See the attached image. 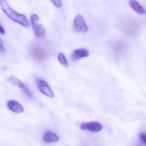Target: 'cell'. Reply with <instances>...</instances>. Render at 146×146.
Segmentation results:
<instances>
[{"label":"cell","instance_id":"cell-1","mask_svg":"<svg viewBox=\"0 0 146 146\" xmlns=\"http://www.w3.org/2000/svg\"><path fill=\"white\" fill-rule=\"evenodd\" d=\"M0 6L1 9L3 11V13L13 21L18 23L19 25L24 27H28L30 26V23L27 18V16L23 14L18 13L15 9H13L9 4L8 3L7 1L5 0H0Z\"/></svg>","mask_w":146,"mask_h":146},{"label":"cell","instance_id":"cell-2","mask_svg":"<svg viewBox=\"0 0 146 146\" xmlns=\"http://www.w3.org/2000/svg\"><path fill=\"white\" fill-rule=\"evenodd\" d=\"M38 21H39V17L37 14H33L30 16V22L35 36L38 38H43L46 33V30L42 25L38 23Z\"/></svg>","mask_w":146,"mask_h":146},{"label":"cell","instance_id":"cell-3","mask_svg":"<svg viewBox=\"0 0 146 146\" xmlns=\"http://www.w3.org/2000/svg\"><path fill=\"white\" fill-rule=\"evenodd\" d=\"M74 29L78 33H87L89 31V27L85 21V19L82 15L78 14L74 19Z\"/></svg>","mask_w":146,"mask_h":146},{"label":"cell","instance_id":"cell-4","mask_svg":"<svg viewBox=\"0 0 146 146\" xmlns=\"http://www.w3.org/2000/svg\"><path fill=\"white\" fill-rule=\"evenodd\" d=\"M36 83H37L38 91L42 94H44V96H46L48 98H54V93H53L50 86L45 80H44L42 79H37Z\"/></svg>","mask_w":146,"mask_h":146},{"label":"cell","instance_id":"cell-5","mask_svg":"<svg viewBox=\"0 0 146 146\" xmlns=\"http://www.w3.org/2000/svg\"><path fill=\"white\" fill-rule=\"evenodd\" d=\"M80 128L84 131H89L92 133H99L103 130V125L98 121H89L82 123Z\"/></svg>","mask_w":146,"mask_h":146},{"label":"cell","instance_id":"cell-6","mask_svg":"<svg viewBox=\"0 0 146 146\" xmlns=\"http://www.w3.org/2000/svg\"><path fill=\"white\" fill-rule=\"evenodd\" d=\"M8 81H9L10 84H12L13 86H16V87H18V88H20V89H21V90L24 92V93H25L29 98H33L32 93L30 92L29 89L26 86V85H25L21 80H19L18 78H16L15 76H14V75L9 76V77L8 78Z\"/></svg>","mask_w":146,"mask_h":146},{"label":"cell","instance_id":"cell-7","mask_svg":"<svg viewBox=\"0 0 146 146\" xmlns=\"http://www.w3.org/2000/svg\"><path fill=\"white\" fill-rule=\"evenodd\" d=\"M31 54L32 56L36 60V61H41L45 59V57L47 56V53L46 51L40 46L34 44L32 46L31 48Z\"/></svg>","mask_w":146,"mask_h":146},{"label":"cell","instance_id":"cell-8","mask_svg":"<svg viewBox=\"0 0 146 146\" xmlns=\"http://www.w3.org/2000/svg\"><path fill=\"white\" fill-rule=\"evenodd\" d=\"M7 107L10 111H12L15 114H21L24 112L23 106L15 100H9L7 102Z\"/></svg>","mask_w":146,"mask_h":146},{"label":"cell","instance_id":"cell-9","mask_svg":"<svg viewBox=\"0 0 146 146\" xmlns=\"http://www.w3.org/2000/svg\"><path fill=\"white\" fill-rule=\"evenodd\" d=\"M89 56V51L86 49H76L71 54V59L73 61H79L82 58L87 57Z\"/></svg>","mask_w":146,"mask_h":146},{"label":"cell","instance_id":"cell-10","mask_svg":"<svg viewBox=\"0 0 146 146\" xmlns=\"http://www.w3.org/2000/svg\"><path fill=\"white\" fill-rule=\"evenodd\" d=\"M43 140L45 143H56L59 141V136L50 131H46L43 135Z\"/></svg>","mask_w":146,"mask_h":146},{"label":"cell","instance_id":"cell-11","mask_svg":"<svg viewBox=\"0 0 146 146\" xmlns=\"http://www.w3.org/2000/svg\"><path fill=\"white\" fill-rule=\"evenodd\" d=\"M130 7L135 11L137 12L138 14L139 15H145L146 14V10L143 7V5L141 3H139V2L137 1H134V0H132V1H129L128 2Z\"/></svg>","mask_w":146,"mask_h":146},{"label":"cell","instance_id":"cell-12","mask_svg":"<svg viewBox=\"0 0 146 146\" xmlns=\"http://www.w3.org/2000/svg\"><path fill=\"white\" fill-rule=\"evenodd\" d=\"M57 59H58V62H60V64H62V65L64 66L65 68H68V67H69L68 62V60H67L66 56L64 55V53L59 52L58 55H57Z\"/></svg>","mask_w":146,"mask_h":146},{"label":"cell","instance_id":"cell-13","mask_svg":"<svg viewBox=\"0 0 146 146\" xmlns=\"http://www.w3.org/2000/svg\"><path fill=\"white\" fill-rule=\"evenodd\" d=\"M51 3L56 7V8H62V2L60 0H51Z\"/></svg>","mask_w":146,"mask_h":146},{"label":"cell","instance_id":"cell-14","mask_svg":"<svg viewBox=\"0 0 146 146\" xmlns=\"http://www.w3.org/2000/svg\"><path fill=\"white\" fill-rule=\"evenodd\" d=\"M139 139H140L141 142H142L143 144H145L146 145V133H140V134H139Z\"/></svg>","mask_w":146,"mask_h":146},{"label":"cell","instance_id":"cell-15","mask_svg":"<svg viewBox=\"0 0 146 146\" xmlns=\"http://www.w3.org/2000/svg\"><path fill=\"white\" fill-rule=\"evenodd\" d=\"M5 52V48L3 46V41L1 40L0 38V53H3Z\"/></svg>","mask_w":146,"mask_h":146},{"label":"cell","instance_id":"cell-16","mask_svg":"<svg viewBox=\"0 0 146 146\" xmlns=\"http://www.w3.org/2000/svg\"><path fill=\"white\" fill-rule=\"evenodd\" d=\"M0 34H5V30H4V28L3 27V26L0 24Z\"/></svg>","mask_w":146,"mask_h":146}]
</instances>
